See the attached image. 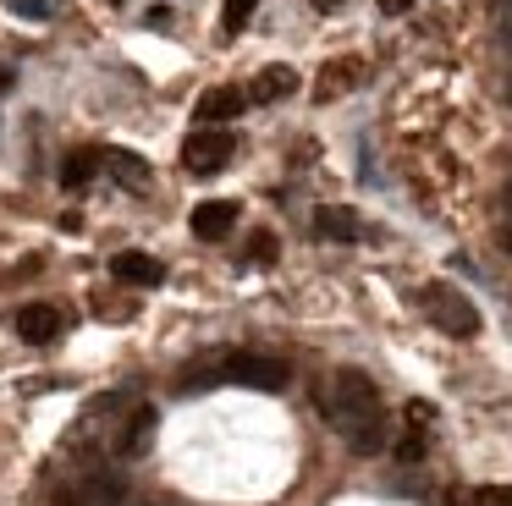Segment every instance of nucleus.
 I'll use <instances>...</instances> for the list:
<instances>
[{"label":"nucleus","mask_w":512,"mask_h":506,"mask_svg":"<svg viewBox=\"0 0 512 506\" xmlns=\"http://www.w3.org/2000/svg\"><path fill=\"white\" fill-rule=\"evenodd\" d=\"M6 6H12L17 17H28V22H45L50 11H56V0H6Z\"/></svg>","instance_id":"nucleus-19"},{"label":"nucleus","mask_w":512,"mask_h":506,"mask_svg":"<svg viewBox=\"0 0 512 506\" xmlns=\"http://www.w3.org/2000/svg\"><path fill=\"white\" fill-rule=\"evenodd\" d=\"M501 198H507V204H512V182H507V193H501Z\"/></svg>","instance_id":"nucleus-24"},{"label":"nucleus","mask_w":512,"mask_h":506,"mask_svg":"<svg viewBox=\"0 0 512 506\" xmlns=\"http://www.w3.org/2000/svg\"><path fill=\"white\" fill-rule=\"evenodd\" d=\"M314 6H320V11H336V6H342V0H314Z\"/></svg>","instance_id":"nucleus-23"},{"label":"nucleus","mask_w":512,"mask_h":506,"mask_svg":"<svg viewBox=\"0 0 512 506\" xmlns=\"http://www.w3.org/2000/svg\"><path fill=\"white\" fill-rule=\"evenodd\" d=\"M419 308H424V319H430L441 336H452V341L479 336V308L468 303V292H457V286L430 281V286L419 292Z\"/></svg>","instance_id":"nucleus-2"},{"label":"nucleus","mask_w":512,"mask_h":506,"mask_svg":"<svg viewBox=\"0 0 512 506\" xmlns=\"http://www.w3.org/2000/svg\"><path fill=\"white\" fill-rule=\"evenodd\" d=\"M468 506H512V484H479Z\"/></svg>","instance_id":"nucleus-17"},{"label":"nucleus","mask_w":512,"mask_h":506,"mask_svg":"<svg viewBox=\"0 0 512 506\" xmlns=\"http://www.w3.org/2000/svg\"><path fill=\"white\" fill-rule=\"evenodd\" d=\"M100 165H105V154H94V149L67 154V160H61V187H89Z\"/></svg>","instance_id":"nucleus-15"},{"label":"nucleus","mask_w":512,"mask_h":506,"mask_svg":"<svg viewBox=\"0 0 512 506\" xmlns=\"http://www.w3.org/2000/svg\"><path fill=\"white\" fill-rule=\"evenodd\" d=\"M248 259H254V264H276V237H270V231H254V242H248Z\"/></svg>","instance_id":"nucleus-20"},{"label":"nucleus","mask_w":512,"mask_h":506,"mask_svg":"<svg viewBox=\"0 0 512 506\" xmlns=\"http://www.w3.org/2000/svg\"><path fill=\"white\" fill-rule=\"evenodd\" d=\"M17 336L34 341V347H50V341L61 336V308H50V303H28V308H17Z\"/></svg>","instance_id":"nucleus-7"},{"label":"nucleus","mask_w":512,"mask_h":506,"mask_svg":"<svg viewBox=\"0 0 512 506\" xmlns=\"http://www.w3.org/2000/svg\"><path fill=\"white\" fill-rule=\"evenodd\" d=\"M292 94H298V72H292V66H265V72L254 77V88H248L254 105H276V99H292Z\"/></svg>","instance_id":"nucleus-10"},{"label":"nucleus","mask_w":512,"mask_h":506,"mask_svg":"<svg viewBox=\"0 0 512 506\" xmlns=\"http://www.w3.org/2000/svg\"><path fill=\"white\" fill-rule=\"evenodd\" d=\"M111 275H116V281H127V286H160V281H166V264L149 259V253H138V248H127V253H116V259H111Z\"/></svg>","instance_id":"nucleus-8"},{"label":"nucleus","mask_w":512,"mask_h":506,"mask_svg":"<svg viewBox=\"0 0 512 506\" xmlns=\"http://www.w3.org/2000/svg\"><path fill=\"white\" fill-rule=\"evenodd\" d=\"M105 171H111L127 193H144L149 176H155V171H149V160H144V154H133V149H111V154H105Z\"/></svg>","instance_id":"nucleus-11"},{"label":"nucleus","mask_w":512,"mask_h":506,"mask_svg":"<svg viewBox=\"0 0 512 506\" xmlns=\"http://www.w3.org/2000/svg\"><path fill=\"white\" fill-rule=\"evenodd\" d=\"M320 407H325V418H331L336 435L353 440L364 424L380 418V385L369 380V374H358V369H336L331 380L320 385Z\"/></svg>","instance_id":"nucleus-1"},{"label":"nucleus","mask_w":512,"mask_h":506,"mask_svg":"<svg viewBox=\"0 0 512 506\" xmlns=\"http://www.w3.org/2000/svg\"><path fill=\"white\" fill-rule=\"evenodd\" d=\"M237 154V138L226 127H199L188 143H182V165H188L193 176H215L226 171V160Z\"/></svg>","instance_id":"nucleus-4"},{"label":"nucleus","mask_w":512,"mask_h":506,"mask_svg":"<svg viewBox=\"0 0 512 506\" xmlns=\"http://www.w3.org/2000/svg\"><path fill=\"white\" fill-rule=\"evenodd\" d=\"M424 446H430V440H424V424H413L408 435L397 440V457H402V462H419V457H424Z\"/></svg>","instance_id":"nucleus-18"},{"label":"nucleus","mask_w":512,"mask_h":506,"mask_svg":"<svg viewBox=\"0 0 512 506\" xmlns=\"http://www.w3.org/2000/svg\"><path fill=\"white\" fill-rule=\"evenodd\" d=\"M287 363L259 358V352H226V385H243V391H287Z\"/></svg>","instance_id":"nucleus-3"},{"label":"nucleus","mask_w":512,"mask_h":506,"mask_svg":"<svg viewBox=\"0 0 512 506\" xmlns=\"http://www.w3.org/2000/svg\"><path fill=\"white\" fill-rule=\"evenodd\" d=\"M364 83V61L358 55H342V61H331L320 72V83H314V94L320 99H336V94H347V88H358Z\"/></svg>","instance_id":"nucleus-12"},{"label":"nucleus","mask_w":512,"mask_h":506,"mask_svg":"<svg viewBox=\"0 0 512 506\" xmlns=\"http://www.w3.org/2000/svg\"><path fill=\"white\" fill-rule=\"evenodd\" d=\"M507 99H512V77H507Z\"/></svg>","instance_id":"nucleus-25"},{"label":"nucleus","mask_w":512,"mask_h":506,"mask_svg":"<svg viewBox=\"0 0 512 506\" xmlns=\"http://www.w3.org/2000/svg\"><path fill=\"white\" fill-rule=\"evenodd\" d=\"M314 231H320L325 242H353L358 237V215L347 204H325L320 215H314Z\"/></svg>","instance_id":"nucleus-14"},{"label":"nucleus","mask_w":512,"mask_h":506,"mask_svg":"<svg viewBox=\"0 0 512 506\" xmlns=\"http://www.w3.org/2000/svg\"><path fill=\"white\" fill-rule=\"evenodd\" d=\"M501 253L512 259V226H501Z\"/></svg>","instance_id":"nucleus-22"},{"label":"nucleus","mask_w":512,"mask_h":506,"mask_svg":"<svg viewBox=\"0 0 512 506\" xmlns=\"http://www.w3.org/2000/svg\"><path fill=\"white\" fill-rule=\"evenodd\" d=\"M430 418H435V407H430V402H419V396H413V402H408V424H430Z\"/></svg>","instance_id":"nucleus-21"},{"label":"nucleus","mask_w":512,"mask_h":506,"mask_svg":"<svg viewBox=\"0 0 512 506\" xmlns=\"http://www.w3.org/2000/svg\"><path fill=\"white\" fill-rule=\"evenodd\" d=\"M232 226H237V204H232V198H210V204L193 209V237H204V242H221Z\"/></svg>","instance_id":"nucleus-9"},{"label":"nucleus","mask_w":512,"mask_h":506,"mask_svg":"<svg viewBox=\"0 0 512 506\" xmlns=\"http://www.w3.org/2000/svg\"><path fill=\"white\" fill-rule=\"evenodd\" d=\"M254 11H259V0H226V11H221V28H226V33H243Z\"/></svg>","instance_id":"nucleus-16"},{"label":"nucleus","mask_w":512,"mask_h":506,"mask_svg":"<svg viewBox=\"0 0 512 506\" xmlns=\"http://www.w3.org/2000/svg\"><path fill=\"white\" fill-rule=\"evenodd\" d=\"M243 105H248L243 88H210V94L193 105V116H199V127H226V121L243 116Z\"/></svg>","instance_id":"nucleus-6"},{"label":"nucleus","mask_w":512,"mask_h":506,"mask_svg":"<svg viewBox=\"0 0 512 506\" xmlns=\"http://www.w3.org/2000/svg\"><path fill=\"white\" fill-rule=\"evenodd\" d=\"M122 473H89V479L78 484V495H72V506H116L122 501Z\"/></svg>","instance_id":"nucleus-13"},{"label":"nucleus","mask_w":512,"mask_h":506,"mask_svg":"<svg viewBox=\"0 0 512 506\" xmlns=\"http://www.w3.org/2000/svg\"><path fill=\"white\" fill-rule=\"evenodd\" d=\"M155 424H160V413L155 407H133V413H127V424H122V435H116V451H122L127 462L133 457H144L149 446H155Z\"/></svg>","instance_id":"nucleus-5"}]
</instances>
